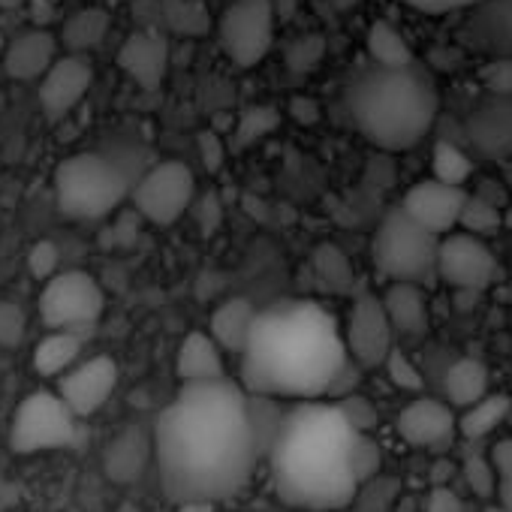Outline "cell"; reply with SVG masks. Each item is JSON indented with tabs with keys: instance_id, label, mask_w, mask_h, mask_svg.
<instances>
[{
	"instance_id": "db71d44e",
	"label": "cell",
	"mask_w": 512,
	"mask_h": 512,
	"mask_svg": "<svg viewBox=\"0 0 512 512\" xmlns=\"http://www.w3.org/2000/svg\"><path fill=\"white\" fill-rule=\"evenodd\" d=\"M178 512H214V503H181Z\"/></svg>"
},
{
	"instance_id": "f1b7e54d",
	"label": "cell",
	"mask_w": 512,
	"mask_h": 512,
	"mask_svg": "<svg viewBox=\"0 0 512 512\" xmlns=\"http://www.w3.org/2000/svg\"><path fill=\"white\" fill-rule=\"evenodd\" d=\"M509 410H512V401L506 395H488L458 416V434L467 443H479L500 428V422L509 416Z\"/></svg>"
},
{
	"instance_id": "b9f144b4",
	"label": "cell",
	"mask_w": 512,
	"mask_h": 512,
	"mask_svg": "<svg viewBox=\"0 0 512 512\" xmlns=\"http://www.w3.org/2000/svg\"><path fill=\"white\" fill-rule=\"evenodd\" d=\"M323 52H326L323 37H320V34H308V37H299V40L290 46L287 64H290V70H296V73H311V70L323 61Z\"/></svg>"
},
{
	"instance_id": "603a6c76",
	"label": "cell",
	"mask_w": 512,
	"mask_h": 512,
	"mask_svg": "<svg viewBox=\"0 0 512 512\" xmlns=\"http://www.w3.org/2000/svg\"><path fill=\"white\" fill-rule=\"evenodd\" d=\"M383 308L389 314V323L398 335L422 338L431 326L428 314V293L416 284H386L383 290Z\"/></svg>"
},
{
	"instance_id": "9a60e30c",
	"label": "cell",
	"mask_w": 512,
	"mask_h": 512,
	"mask_svg": "<svg viewBox=\"0 0 512 512\" xmlns=\"http://www.w3.org/2000/svg\"><path fill=\"white\" fill-rule=\"evenodd\" d=\"M91 85H94L91 61L85 55H64L40 79V106L52 121H58L85 100Z\"/></svg>"
},
{
	"instance_id": "4fadbf2b",
	"label": "cell",
	"mask_w": 512,
	"mask_h": 512,
	"mask_svg": "<svg viewBox=\"0 0 512 512\" xmlns=\"http://www.w3.org/2000/svg\"><path fill=\"white\" fill-rule=\"evenodd\" d=\"M115 386H118V362L100 353V356L82 359L73 371H67L58 380L55 392L67 401V407L79 419H88L112 398Z\"/></svg>"
},
{
	"instance_id": "6f0895ef",
	"label": "cell",
	"mask_w": 512,
	"mask_h": 512,
	"mask_svg": "<svg viewBox=\"0 0 512 512\" xmlns=\"http://www.w3.org/2000/svg\"><path fill=\"white\" fill-rule=\"evenodd\" d=\"M25 0H0V10H19Z\"/></svg>"
},
{
	"instance_id": "bcb514c9",
	"label": "cell",
	"mask_w": 512,
	"mask_h": 512,
	"mask_svg": "<svg viewBox=\"0 0 512 512\" xmlns=\"http://www.w3.org/2000/svg\"><path fill=\"white\" fill-rule=\"evenodd\" d=\"M401 4L419 10V13H455V10H470L476 4H482V0H401Z\"/></svg>"
},
{
	"instance_id": "277c9868",
	"label": "cell",
	"mask_w": 512,
	"mask_h": 512,
	"mask_svg": "<svg viewBox=\"0 0 512 512\" xmlns=\"http://www.w3.org/2000/svg\"><path fill=\"white\" fill-rule=\"evenodd\" d=\"M347 109L359 133L380 151L416 148L434 127L440 97L428 73L410 70H365L350 82Z\"/></svg>"
},
{
	"instance_id": "44dd1931",
	"label": "cell",
	"mask_w": 512,
	"mask_h": 512,
	"mask_svg": "<svg viewBox=\"0 0 512 512\" xmlns=\"http://www.w3.org/2000/svg\"><path fill=\"white\" fill-rule=\"evenodd\" d=\"M151 455H154V437H148L142 428L130 425L106 446L103 473L118 485H130L145 473Z\"/></svg>"
},
{
	"instance_id": "ffe728a7",
	"label": "cell",
	"mask_w": 512,
	"mask_h": 512,
	"mask_svg": "<svg viewBox=\"0 0 512 512\" xmlns=\"http://www.w3.org/2000/svg\"><path fill=\"white\" fill-rule=\"evenodd\" d=\"M58 61V40L46 28H28L4 52V70L16 82H37L43 79L52 64Z\"/></svg>"
},
{
	"instance_id": "f6af8a7d",
	"label": "cell",
	"mask_w": 512,
	"mask_h": 512,
	"mask_svg": "<svg viewBox=\"0 0 512 512\" xmlns=\"http://www.w3.org/2000/svg\"><path fill=\"white\" fill-rule=\"evenodd\" d=\"M196 217H199V223H202V232H205V235H211L214 229H220L223 208H220L217 193H205V196L196 202Z\"/></svg>"
},
{
	"instance_id": "6da1fadb",
	"label": "cell",
	"mask_w": 512,
	"mask_h": 512,
	"mask_svg": "<svg viewBox=\"0 0 512 512\" xmlns=\"http://www.w3.org/2000/svg\"><path fill=\"white\" fill-rule=\"evenodd\" d=\"M154 458L172 503H217L241 494L263 461L241 383L181 386L154 422Z\"/></svg>"
},
{
	"instance_id": "680465c9",
	"label": "cell",
	"mask_w": 512,
	"mask_h": 512,
	"mask_svg": "<svg viewBox=\"0 0 512 512\" xmlns=\"http://www.w3.org/2000/svg\"><path fill=\"white\" fill-rule=\"evenodd\" d=\"M503 226H506V229H512V202L503 208Z\"/></svg>"
},
{
	"instance_id": "7c38bea8",
	"label": "cell",
	"mask_w": 512,
	"mask_h": 512,
	"mask_svg": "<svg viewBox=\"0 0 512 512\" xmlns=\"http://www.w3.org/2000/svg\"><path fill=\"white\" fill-rule=\"evenodd\" d=\"M347 353L359 368H383L389 353L395 350V329L383 308V299L374 293H359L350 320L344 329Z\"/></svg>"
},
{
	"instance_id": "7402d4cb",
	"label": "cell",
	"mask_w": 512,
	"mask_h": 512,
	"mask_svg": "<svg viewBox=\"0 0 512 512\" xmlns=\"http://www.w3.org/2000/svg\"><path fill=\"white\" fill-rule=\"evenodd\" d=\"M175 374H178L181 386L226 380L223 350L217 347V341H214L208 332H190V335L181 341V347H178Z\"/></svg>"
},
{
	"instance_id": "816d5d0a",
	"label": "cell",
	"mask_w": 512,
	"mask_h": 512,
	"mask_svg": "<svg viewBox=\"0 0 512 512\" xmlns=\"http://www.w3.org/2000/svg\"><path fill=\"white\" fill-rule=\"evenodd\" d=\"M16 497H19V485L0 476V512H4V509H7V506L16 500Z\"/></svg>"
},
{
	"instance_id": "9c48e42d",
	"label": "cell",
	"mask_w": 512,
	"mask_h": 512,
	"mask_svg": "<svg viewBox=\"0 0 512 512\" xmlns=\"http://www.w3.org/2000/svg\"><path fill=\"white\" fill-rule=\"evenodd\" d=\"M106 311V293L88 272H61L40 293V320L49 332H91Z\"/></svg>"
},
{
	"instance_id": "8d00e7d4",
	"label": "cell",
	"mask_w": 512,
	"mask_h": 512,
	"mask_svg": "<svg viewBox=\"0 0 512 512\" xmlns=\"http://www.w3.org/2000/svg\"><path fill=\"white\" fill-rule=\"evenodd\" d=\"M350 464H353V476L359 485L383 476V452L377 446V440L371 434H356L353 440V452H350Z\"/></svg>"
},
{
	"instance_id": "30bf717a",
	"label": "cell",
	"mask_w": 512,
	"mask_h": 512,
	"mask_svg": "<svg viewBox=\"0 0 512 512\" xmlns=\"http://www.w3.org/2000/svg\"><path fill=\"white\" fill-rule=\"evenodd\" d=\"M130 199L142 220L154 226H172L190 211L196 199L193 169L181 160H160L133 184Z\"/></svg>"
},
{
	"instance_id": "681fc988",
	"label": "cell",
	"mask_w": 512,
	"mask_h": 512,
	"mask_svg": "<svg viewBox=\"0 0 512 512\" xmlns=\"http://www.w3.org/2000/svg\"><path fill=\"white\" fill-rule=\"evenodd\" d=\"M290 112H293V118H296L302 127H311V124L320 121V103H314L311 97H293Z\"/></svg>"
},
{
	"instance_id": "f35d334b",
	"label": "cell",
	"mask_w": 512,
	"mask_h": 512,
	"mask_svg": "<svg viewBox=\"0 0 512 512\" xmlns=\"http://www.w3.org/2000/svg\"><path fill=\"white\" fill-rule=\"evenodd\" d=\"M28 272L34 281H43V284H49L55 275H61V250L52 238L34 241V247L28 250Z\"/></svg>"
},
{
	"instance_id": "1f68e13d",
	"label": "cell",
	"mask_w": 512,
	"mask_h": 512,
	"mask_svg": "<svg viewBox=\"0 0 512 512\" xmlns=\"http://www.w3.org/2000/svg\"><path fill=\"white\" fill-rule=\"evenodd\" d=\"M431 178L452 184V187H464L473 178V160L467 157V151H461L455 142L449 139H437L434 151H431Z\"/></svg>"
},
{
	"instance_id": "d6986e66",
	"label": "cell",
	"mask_w": 512,
	"mask_h": 512,
	"mask_svg": "<svg viewBox=\"0 0 512 512\" xmlns=\"http://www.w3.org/2000/svg\"><path fill=\"white\" fill-rule=\"evenodd\" d=\"M118 67L142 91H157L169 70V40L157 31H136L118 49Z\"/></svg>"
},
{
	"instance_id": "ba28073f",
	"label": "cell",
	"mask_w": 512,
	"mask_h": 512,
	"mask_svg": "<svg viewBox=\"0 0 512 512\" xmlns=\"http://www.w3.org/2000/svg\"><path fill=\"white\" fill-rule=\"evenodd\" d=\"M278 19L275 0H232L217 22V43L223 55L241 70L263 64L275 46Z\"/></svg>"
},
{
	"instance_id": "ac0fdd59",
	"label": "cell",
	"mask_w": 512,
	"mask_h": 512,
	"mask_svg": "<svg viewBox=\"0 0 512 512\" xmlns=\"http://www.w3.org/2000/svg\"><path fill=\"white\" fill-rule=\"evenodd\" d=\"M464 37L491 61H512V0H482L470 7Z\"/></svg>"
},
{
	"instance_id": "836d02e7",
	"label": "cell",
	"mask_w": 512,
	"mask_h": 512,
	"mask_svg": "<svg viewBox=\"0 0 512 512\" xmlns=\"http://www.w3.org/2000/svg\"><path fill=\"white\" fill-rule=\"evenodd\" d=\"M401 497V479L395 476H377L365 485H359L350 512H392Z\"/></svg>"
},
{
	"instance_id": "3957f363",
	"label": "cell",
	"mask_w": 512,
	"mask_h": 512,
	"mask_svg": "<svg viewBox=\"0 0 512 512\" xmlns=\"http://www.w3.org/2000/svg\"><path fill=\"white\" fill-rule=\"evenodd\" d=\"M356 431L335 401H299L269 452L278 497L293 509H347L359 491L350 452Z\"/></svg>"
},
{
	"instance_id": "74e56055",
	"label": "cell",
	"mask_w": 512,
	"mask_h": 512,
	"mask_svg": "<svg viewBox=\"0 0 512 512\" xmlns=\"http://www.w3.org/2000/svg\"><path fill=\"white\" fill-rule=\"evenodd\" d=\"M335 404H338V410L344 413L347 425H350L356 434H371V431L380 425L377 404H374L368 395L353 392V395H344V398H341V401H335Z\"/></svg>"
},
{
	"instance_id": "91938a15",
	"label": "cell",
	"mask_w": 512,
	"mask_h": 512,
	"mask_svg": "<svg viewBox=\"0 0 512 512\" xmlns=\"http://www.w3.org/2000/svg\"><path fill=\"white\" fill-rule=\"evenodd\" d=\"M485 512H506V509H503V506H500V503H494V506H488V509H485Z\"/></svg>"
},
{
	"instance_id": "e575fe53",
	"label": "cell",
	"mask_w": 512,
	"mask_h": 512,
	"mask_svg": "<svg viewBox=\"0 0 512 512\" xmlns=\"http://www.w3.org/2000/svg\"><path fill=\"white\" fill-rule=\"evenodd\" d=\"M461 232H470L476 238H488L494 232L503 229V208L485 202L482 196L470 193L467 202H464V211H461Z\"/></svg>"
},
{
	"instance_id": "7a4b0ae2",
	"label": "cell",
	"mask_w": 512,
	"mask_h": 512,
	"mask_svg": "<svg viewBox=\"0 0 512 512\" xmlns=\"http://www.w3.org/2000/svg\"><path fill=\"white\" fill-rule=\"evenodd\" d=\"M350 362L332 311L311 299H287L256 317L241 353V386L275 401H323Z\"/></svg>"
},
{
	"instance_id": "9f6ffc18",
	"label": "cell",
	"mask_w": 512,
	"mask_h": 512,
	"mask_svg": "<svg viewBox=\"0 0 512 512\" xmlns=\"http://www.w3.org/2000/svg\"><path fill=\"white\" fill-rule=\"evenodd\" d=\"M503 184H506V190H509V199H512V157L503 163Z\"/></svg>"
},
{
	"instance_id": "5bb4252c",
	"label": "cell",
	"mask_w": 512,
	"mask_h": 512,
	"mask_svg": "<svg viewBox=\"0 0 512 512\" xmlns=\"http://www.w3.org/2000/svg\"><path fill=\"white\" fill-rule=\"evenodd\" d=\"M467 196L470 193L464 187H452V184H443L437 178H425L404 193L401 208L419 226H425L437 238H446L461 223V211H464Z\"/></svg>"
},
{
	"instance_id": "f546056e",
	"label": "cell",
	"mask_w": 512,
	"mask_h": 512,
	"mask_svg": "<svg viewBox=\"0 0 512 512\" xmlns=\"http://www.w3.org/2000/svg\"><path fill=\"white\" fill-rule=\"evenodd\" d=\"M311 272L317 275V281L332 290V293H350L353 290V266L347 256L335 247V244H320L314 253H311Z\"/></svg>"
},
{
	"instance_id": "4dcf8cb0",
	"label": "cell",
	"mask_w": 512,
	"mask_h": 512,
	"mask_svg": "<svg viewBox=\"0 0 512 512\" xmlns=\"http://www.w3.org/2000/svg\"><path fill=\"white\" fill-rule=\"evenodd\" d=\"M163 22L178 37H202L211 31V13L202 0H163Z\"/></svg>"
},
{
	"instance_id": "ab89813d",
	"label": "cell",
	"mask_w": 512,
	"mask_h": 512,
	"mask_svg": "<svg viewBox=\"0 0 512 512\" xmlns=\"http://www.w3.org/2000/svg\"><path fill=\"white\" fill-rule=\"evenodd\" d=\"M28 335V314L16 302H0V350H19Z\"/></svg>"
},
{
	"instance_id": "60d3db41",
	"label": "cell",
	"mask_w": 512,
	"mask_h": 512,
	"mask_svg": "<svg viewBox=\"0 0 512 512\" xmlns=\"http://www.w3.org/2000/svg\"><path fill=\"white\" fill-rule=\"evenodd\" d=\"M383 368H386V374H389V380H392L395 389H401V392H422L425 389V380H422L419 368L413 365V359L404 350L395 347L389 353V359H386Z\"/></svg>"
},
{
	"instance_id": "2e32d148",
	"label": "cell",
	"mask_w": 512,
	"mask_h": 512,
	"mask_svg": "<svg viewBox=\"0 0 512 512\" xmlns=\"http://www.w3.org/2000/svg\"><path fill=\"white\" fill-rule=\"evenodd\" d=\"M398 434L413 449H431L440 452L452 446L458 434V416L449 404L434 398H416L398 413Z\"/></svg>"
},
{
	"instance_id": "ee69618b",
	"label": "cell",
	"mask_w": 512,
	"mask_h": 512,
	"mask_svg": "<svg viewBox=\"0 0 512 512\" xmlns=\"http://www.w3.org/2000/svg\"><path fill=\"white\" fill-rule=\"evenodd\" d=\"M482 82H485L488 94L512 97V61H491V67L482 73Z\"/></svg>"
},
{
	"instance_id": "e0dca14e",
	"label": "cell",
	"mask_w": 512,
	"mask_h": 512,
	"mask_svg": "<svg viewBox=\"0 0 512 512\" xmlns=\"http://www.w3.org/2000/svg\"><path fill=\"white\" fill-rule=\"evenodd\" d=\"M467 139L488 157L506 163L512 157V97L488 94L464 121Z\"/></svg>"
},
{
	"instance_id": "f907efd6",
	"label": "cell",
	"mask_w": 512,
	"mask_h": 512,
	"mask_svg": "<svg viewBox=\"0 0 512 512\" xmlns=\"http://www.w3.org/2000/svg\"><path fill=\"white\" fill-rule=\"evenodd\" d=\"M431 485L434 488H449V479L455 476V464L449 461V458H437L434 464H431Z\"/></svg>"
},
{
	"instance_id": "484cf974",
	"label": "cell",
	"mask_w": 512,
	"mask_h": 512,
	"mask_svg": "<svg viewBox=\"0 0 512 512\" xmlns=\"http://www.w3.org/2000/svg\"><path fill=\"white\" fill-rule=\"evenodd\" d=\"M109 28H112V16L103 10V7H85V10H76L64 28H61V43L67 49V55H85L100 49L103 40L109 37Z\"/></svg>"
},
{
	"instance_id": "8992f818",
	"label": "cell",
	"mask_w": 512,
	"mask_h": 512,
	"mask_svg": "<svg viewBox=\"0 0 512 512\" xmlns=\"http://www.w3.org/2000/svg\"><path fill=\"white\" fill-rule=\"evenodd\" d=\"M440 238L419 226L401 205L389 208L374 232V266L386 284L431 287L437 281Z\"/></svg>"
},
{
	"instance_id": "d6a6232c",
	"label": "cell",
	"mask_w": 512,
	"mask_h": 512,
	"mask_svg": "<svg viewBox=\"0 0 512 512\" xmlns=\"http://www.w3.org/2000/svg\"><path fill=\"white\" fill-rule=\"evenodd\" d=\"M281 127V112L275 106H250L238 115V124L232 130V145L235 148H250L269 133Z\"/></svg>"
},
{
	"instance_id": "8fae6325",
	"label": "cell",
	"mask_w": 512,
	"mask_h": 512,
	"mask_svg": "<svg viewBox=\"0 0 512 512\" xmlns=\"http://www.w3.org/2000/svg\"><path fill=\"white\" fill-rule=\"evenodd\" d=\"M437 278L455 293H485L500 281V263L485 238L452 232L440 238Z\"/></svg>"
},
{
	"instance_id": "5b68a950",
	"label": "cell",
	"mask_w": 512,
	"mask_h": 512,
	"mask_svg": "<svg viewBox=\"0 0 512 512\" xmlns=\"http://www.w3.org/2000/svg\"><path fill=\"white\" fill-rule=\"evenodd\" d=\"M55 205L70 220H103L133 193L124 169L97 151H82L55 166Z\"/></svg>"
},
{
	"instance_id": "d590c367",
	"label": "cell",
	"mask_w": 512,
	"mask_h": 512,
	"mask_svg": "<svg viewBox=\"0 0 512 512\" xmlns=\"http://www.w3.org/2000/svg\"><path fill=\"white\" fill-rule=\"evenodd\" d=\"M461 473H464V482L470 485V491L476 497H497V488H500V479H497V470L491 464V458L479 449H470L464 464H461Z\"/></svg>"
},
{
	"instance_id": "83f0119b",
	"label": "cell",
	"mask_w": 512,
	"mask_h": 512,
	"mask_svg": "<svg viewBox=\"0 0 512 512\" xmlns=\"http://www.w3.org/2000/svg\"><path fill=\"white\" fill-rule=\"evenodd\" d=\"M368 55L383 70H410V67H416L413 64V49L404 40V34L395 25L383 22V19L371 22V28H368Z\"/></svg>"
},
{
	"instance_id": "4316f807",
	"label": "cell",
	"mask_w": 512,
	"mask_h": 512,
	"mask_svg": "<svg viewBox=\"0 0 512 512\" xmlns=\"http://www.w3.org/2000/svg\"><path fill=\"white\" fill-rule=\"evenodd\" d=\"M488 395L491 392H488V368H485V362H479L473 356H464L449 368V374H446V398H449L452 407L467 410V407L479 404Z\"/></svg>"
},
{
	"instance_id": "52a82bcc",
	"label": "cell",
	"mask_w": 512,
	"mask_h": 512,
	"mask_svg": "<svg viewBox=\"0 0 512 512\" xmlns=\"http://www.w3.org/2000/svg\"><path fill=\"white\" fill-rule=\"evenodd\" d=\"M79 416L67 401L52 389H37L13 413L10 422V449L16 455H37L76 446Z\"/></svg>"
},
{
	"instance_id": "11a10c76",
	"label": "cell",
	"mask_w": 512,
	"mask_h": 512,
	"mask_svg": "<svg viewBox=\"0 0 512 512\" xmlns=\"http://www.w3.org/2000/svg\"><path fill=\"white\" fill-rule=\"evenodd\" d=\"M329 4L335 7V10H341V13H347V10H353V7H359L362 0H329Z\"/></svg>"
},
{
	"instance_id": "7bdbcfd3",
	"label": "cell",
	"mask_w": 512,
	"mask_h": 512,
	"mask_svg": "<svg viewBox=\"0 0 512 512\" xmlns=\"http://www.w3.org/2000/svg\"><path fill=\"white\" fill-rule=\"evenodd\" d=\"M199 157H202V163H205V169L214 175V172H220L223 169V163H226V145H223V139L217 136V133H211V130H205V133H199Z\"/></svg>"
},
{
	"instance_id": "f5cc1de1",
	"label": "cell",
	"mask_w": 512,
	"mask_h": 512,
	"mask_svg": "<svg viewBox=\"0 0 512 512\" xmlns=\"http://www.w3.org/2000/svg\"><path fill=\"white\" fill-rule=\"evenodd\" d=\"M497 503H500L506 512H512V482H500V488H497Z\"/></svg>"
},
{
	"instance_id": "cb8c5ba5",
	"label": "cell",
	"mask_w": 512,
	"mask_h": 512,
	"mask_svg": "<svg viewBox=\"0 0 512 512\" xmlns=\"http://www.w3.org/2000/svg\"><path fill=\"white\" fill-rule=\"evenodd\" d=\"M256 317H260V311L253 308V302H247V299H226L220 308H214L208 335L217 341L220 350L241 356L247 341H250V335H253Z\"/></svg>"
},
{
	"instance_id": "7dc6e473",
	"label": "cell",
	"mask_w": 512,
	"mask_h": 512,
	"mask_svg": "<svg viewBox=\"0 0 512 512\" xmlns=\"http://www.w3.org/2000/svg\"><path fill=\"white\" fill-rule=\"evenodd\" d=\"M494 470H497V479L500 482H512V437H503L491 446L488 452Z\"/></svg>"
},
{
	"instance_id": "d4e9b609",
	"label": "cell",
	"mask_w": 512,
	"mask_h": 512,
	"mask_svg": "<svg viewBox=\"0 0 512 512\" xmlns=\"http://www.w3.org/2000/svg\"><path fill=\"white\" fill-rule=\"evenodd\" d=\"M85 335L79 332H49L31 356L34 374L43 380H61L67 371H73L82 362Z\"/></svg>"
},
{
	"instance_id": "c3c4849f",
	"label": "cell",
	"mask_w": 512,
	"mask_h": 512,
	"mask_svg": "<svg viewBox=\"0 0 512 512\" xmlns=\"http://www.w3.org/2000/svg\"><path fill=\"white\" fill-rule=\"evenodd\" d=\"M425 512H467V506L452 488H431Z\"/></svg>"
}]
</instances>
